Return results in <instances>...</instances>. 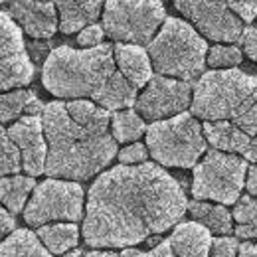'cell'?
<instances>
[{"mask_svg": "<svg viewBox=\"0 0 257 257\" xmlns=\"http://www.w3.org/2000/svg\"><path fill=\"white\" fill-rule=\"evenodd\" d=\"M186 208L182 186L159 164H119L89 188L83 239L89 247L137 245L178 224Z\"/></svg>", "mask_w": 257, "mask_h": 257, "instance_id": "cell-1", "label": "cell"}, {"mask_svg": "<svg viewBox=\"0 0 257 257\" xmlns=\"http://www.w3.org/2000/svg\"><path fill=\"white\" fill-rule=\"evenodd\" d=\"M40 117L48 143L44 172L50 178L87 180L115 159L111 113L93 101H52Z\"/></svg>", "mask_w": 257, "mask_h": 257, "instance_id": "cell-2", "label": "cell"}, {"mask_svg": "<svg viewBox=\"0 0 257 257\" xmlns=\"http://www.w3.org/2000/svg\"><path fill=\"white\" fill-rule=\"evenodd\" d=\"M44 87L62 99H87L107 111L128 109L137 101V89L121 75L113 46L75 50L60 46L52 50L42 69Z\"/></svg>", "mask_w": 257, "mask_h": 257, "instance_id": "cell-3", "label": "cell"}, {"mask_svg": "<svg viewBox=\"0 0 257 257\" xmlns=\"http://www.w3.org/2000/svg\"><path fill=\"white\" fill-rule=\"evenodd\" d=\"M192 115L204 121L233 123L249 137L257 135V77L241 69L202 73L192 93Z\"/></svg>", "mask_w": 257, "mask_h": 257, "instance_id": "cell-4", "label": "cell"}, {"mask_svg": "<svg viewBox=\"0 0 257 257\" xmlns=\"http://www.w3.org/2000/svg\"><path fill=\"white\" fill-rule=\"evenodd\" d=\"M208 44L192 24L180 18H166L159 34L149 44L153 69L182 81H190L204 71Z\"/></svg>", "mask_w": 257, "mask_h": 257, "instance_id": "cell-5", "label": "cell"}, {"mask_svg": "<svg viewBox=\"0 0 257 257\" xmlns=\"http://www.w3.org/2000/svg\"><path fill=\"white\" fill-rule=\"evenodd\" d=\"M147 149L162 166L192 168L206 153V137L196 117L184 111L149 125Z\"/></svg>", "mask_w": 257, "mask_h": 257, "instance_id": "cell-6", "label": "cell"}, {"mask_svg": "<svg viewBox=\"0 0 257 257\" xmlns=\"http://www.w3.org/2000/svg\"><path fill=\"white\" fill-rule=\"evenodd\" d=\"M164 20L161 0H107L103 8V30L119 44H151Z\"/></svg>", "mask_w": 257, "mask_h": 257, "instance_id": "cell-7", "label": "cell"}, {"mask_svg": "<svg viewBox=\"0 0 257 257\" xmlns=\"http://www.w3.org/2000/svg\"><path fill=\"white\" fill-rule=\"evenodd\" d=\"M247 162L222 151H208L202 162L194 166L192 196L196 200H216L235 204L245 186Z\"/></svg>", "mask_w": 257, "mask_h": 257, "instance_id": "cell-8", "label": "cell"}, {"mask_svg": "<svg viewBox=\"0 0 257 257\" xmlns=\"http://www.w3.org/2000/svg\"><path fill=\"white\" fill-rule=\"evenodd\" d=\"M83 216V188L77 182L50 178L34 188L24 208V220L30 225H46L50 222L75 224Z\"/></svg>", "mask_w": 257, "mask_h": 257, "instance_id": "cell-9", "label": "cell"}, {"mask_svg": "<svg viewBox=\"0 0 257 257\" xmlns=\"http://www.w3.org/2000/svg\"><path fill=\"white\" fill-rule=\"evenodd\" d=\"M176 10L190 20L196 30L214 42H235L243 24L227 6V0H172Z\"/></svg>", "mask_w": 257, "mask_h": 257, "instance_id": "cell-10", "label": "cell"}, {"mask_svg": "<svg viewBox=\"0 0 257 257\" xmlns=\"http://www.w3.org/2000/svg\"><path fill=\"white\" fill-rule=\"evenodd\" d=\"M192 103V85L182 79L155 75L147 89L137 97L135 107L141 117L151 121L170 119L184 113Z\"/></svg>", "mask_w": 257, "mask_h": 257, "instance_id": "cell-11", "label": "cell"}, {"mask_svg": "<svg viewBox=\"0 0 257 257\" xmlns=\"http://www.w3.org/2000/svg\"><path fill=\"white\" fill-rule=\"evenodd\" d=\"M34 79V64L28 56L22 30L0 12V91L24 87Z\"/></svg>", "mask_w": 257, "mask_h": 257, "instance_id": "cell-12", "label": "cell"}, {"mask_svg": "<svg viewBox=\"0 0 257 257\" xmlns=\"http://www.w3.org/2000/svg\"><path fill=\"white\" fill-rule=\"evenodd\" d=\"M12 143L20 151L22 168L28 176H38L46 170L48 143L44 137V125L40 115H24L8 128Z\"/></svg>", "mask_w": 257, "mask_h": 257, "instance_id": "cell-13", "label": "cell"}, {"mask_svg": "<svg viewBox=\"0 0 257 257\" xmlns=\"http://www.w3.org/2000/svg\"><path fill=\"white\" fill-rule=\"evenodd\" d=\"M10 18L30 38L48 40L60 28L58 8L52 0H12Z\"/></svg>", "mask_w": 257, "mask_h": 257, "instance_id": "cell-14", "label": "cell"}, {"mask_svg": "<svg viewBox=\"0 0 257 257\" xmlns=\"http://www.w3.org/2000/svg\"><path fill=\"white\" fill-rule=\"evenodd\" d=\"M113 56L117 69L135 89L147 85L153 79V64L145 48L135 44H117L113 48Z\"/></svg>", "mask_w": 257, "mask_h": 257, "instance_id": "cell-15", "label": "cell"}, {"mask_svg": "<svg viewBox=\"0 0 257 257\" xmlns=\"http://www.w3.org/2000/svg\"><path fill=\"white\" fill-rule=\"evenodd\" d=\"M212 231L198 222H182L174 227L168 243L178 257H210Z\"/></svg>", "mask_w": 257, "mask_h": 257, "instance_id": "cell-16", "label": "cell"}, {"mask_svg": "<svg viewBox=\"0 0 257 257\" xmlns=\"http://www.w3.org/2000/svg\"><path fill=\"white\" fill-rule=\"evenodd\" d=\"M103 0H56L60 12V30L64 34L81 32L101 14Z\"/></svg>", "mask_w": 257, "mask_h": 257, "instance_id": "cell-17", "label": "cell"}, {"mask_svg": "<svg viewBox=\"0 0 257 257\" xmlns=\"http://www.w3.org/2000/svg\"><path fill=\"white\" fill-rule=\"evenodd\" d=\"M204 137L206 141L216 149L227 155L235 153H245L249 147L251 137L241 131L237 125L227 123V121H204Z\"/></svg>", "mask_w": 257, "mask_h": 257, "instance_id": "cell-18", "label": "cell"}, {"mask_svg": "<svg viewBox=\"0 0 257 257\" xmlns=\"http://www.w3.org/2000/svg\"><path fill=\"white\" fill-rule=\"evenodd\" d=\"M44 105L30 89L0 93V123H10L22 115H42Z\"/></svg>", "mask_w": 257, "mask_h": 257, "instance_id": "cell-19", "label": "cell"}, {"mask_svg": "<svg viewBox=\"0 0 257 257\" xmlns=\"http://www.w3.org/2000/svg\"><path fill=\"white\" fill-rule=\"evenodd\" d=\"M40 241L44 243V247L50 251V253H67L69 249H73L79 241V229L75 224H46L38 227V233Z\"/></svg>", "mask_w": 257, "mask_h": 257, "instance_id": "cell-20", "label": "cell"}, {"mask_svg": "<svg viewBox=\"0 0 257 257\" xmlns=\"http://www.w3.org/2000/svg\"><path fill=\"white\" fill-rule=\"evenodd\" d=\"M190 216L194 218V222L202 224L204 227H208L214 233H229L233 229L231 224V214L225 210L220 204H208V202H200V200H192L188 202Z\"/></svg>", "mask_w": 257, "mask_h": 257, "instance_id": "cell-21", "label": "cell"}, {"mask_svg": "<svg viewBox=\"0 0 257 257\" xmlns=\"http://www.w3.org/2000/svg\"><path fill=\"white\" fill-rule=\"evenodd\" d=\"M0 257H52L44 247L40 237L28 229L12 231L4 241H0Z\"/></svg>", "mask_w": 257, "mask_h": 257, "instance_id": "cell-22", "label": "cell"}, {"mask_svg": "<svg viewBox=\"0 0 257 257\" xmlns=\"http://www.w3.org/2000/svg\"><path fill=\"white\" fill-rule=\"evenodd\" d=\"M36 182L32 176H4L0 178V204L12 212H22L30 192H34Z\"/></svg>", "mask_w": 257, "mask_h": 257, "instance_id": "cell-23", "label": "cell"}, {"mask_svg": "<svg viewBox=\"0 0 257 257\" xmlns=\"http://www.w3.org/2000/svg\"><path fill=\"white\" fill-rule=\"evenodd\" d=\"M147 133L143 117L133 109H121L111 115V135L117 143H135Z\"/></svg>", "mask_w": 257, "mask_h": 257, "instance_id": "cell-24", "label": "cell"}, {"mask_svg": "<svg viewBox=\"0 0 257 257\" xmlns=\"http://www.w3.org/2000/svg\"><path fill=\"white\" fill-rule=\"evenodd\" d=\"M231 216L237 222L235 235L239 239H257V200L253 196H239Z\"/></svg>", "mask_w": 257, "mask_h": 257, "instance_id": "cell-25", "label": "cell"}, {"mask_svg": "<svg viewBox=\"0 0 257 257\" xmlns=\"http://www.w3.org/2000/svg\"><path fill=\"white\" fill-rule=\"evenodd\" d=\"M22 168V159L18 147L12 143L8 131L0 125V178L16 174Z\"/></svg>", "mask_w": 257, "mask_h": 257, "instance_id": "cell-26", "label": "cell"}, {"mask_svg": "<svg viewBox=\"0 0 257 257\" xmlns=\"http://www.w3.org/2000/svg\"><path fill=\"white\" fill-rule=\"evenodd\" d=\"M243 54L237 46H224V44H216L214 48L208 50L206 56V64L214 69H233L241 64Z\"/></svg>", "mask_w": 257, "mask_h": 257, "instance_id": "cell-27", "label": "cell"}, {"mask_svg": "<svg viewBox=\"0 0 257 257\" xmlns=\"http://www.w3.org/2000/svg\"><path fill=\"white\" fill-rule=\"evenodd\" d=\"M147 157H149V149L143 143H133L119 153V162L127 166H135V164L147 162Z\"/></svg>", "mask_w": 257, "mask_h": 257, "instance_id": "cell-28", "label": "cell"}, {"mask_svg": "<svg viewBox=\"0 0 257 257\" xmlns=\"http://www.w3.org/2000/svg\"><path fill=\"white\" fill-rule=\"evenodd\" d=\"M239 243L235 237H218L212 241L210 257H237Z\"/></svg>", "mask_w": 257, "mask_h": 257, "instance_id": "cell-29", "label": "cell"}, {"mask_svg": "<svg viewBox=\"0 0 257 257\" xmlns=\"http://www.w3.org/2000/svg\"><path fill=\"white\" fill-rule=\"evenodd\" d=\"M227 6L243 22H253L257 18V0H227Z\"/></svg>", "mask_w": 257, "mask_h": 257, "instance_id": "cell-30", "label": "cell"}, {"mask_svg": "<svg viewBox=\"0 0 257 257\" xmlns=\"http://www.w3.org/2000/svg\"><path fill=\"white\" fill-rule=\"evenodd\" d=\"M103 36H105L103 26L91 24V26H87V28H83V30L79 32V36H77V44H79L81 48H97V46H101Z\"/></svg>", "mask_w": 257, "mask_h": 257, "instance_id": "cell-31", "label": "cell"}, {"mask_svg": "<svg viewBox=\"0 0 257 257\" xmlns=\"http://www.w3.org/2000/svg\"><path fill=\"white\" fill-rule=\"evenodd\" d=\"M241 44H243V52L253 60L257 62V22L255 24H251V26H247L243 34H241Z\"/></svg>", "mask_w": 257, "mask_h": 257, "instance_id": "cell-32", "label": "cell"}, {"mask_svg": "<svg viewBox=\"0 0 257 257\" xmlns=\"http://www.w3.org/2000/svg\"><path fill=\"white\" fill-rule=\"evenodd\" d=\"M16 227V220L10 212H6V208L0 204V239L6 237L8 233H12Z\"/></svg>", "mask_w": 257, "mask_h": 257, "instance_id": "cell-33", "label": "cell"}, {"mask_svg": "<svg viewBox=\"0 0 257 257\" xmlns=\"http://www.w3.org/2000/svg\"><path fill=\"white\" fill-rule=\"evenodd\" d=\"M245 188H247L249 196L257 198V164L247 168V174H245Z\"/></svg>", "mask_w": 257, "mask_h": 257, "instance_id": "cell-34", "label": "cell"}, {"mask_svg": "<svg viewBox=\"0 0 257 257\" xmlns=\"http://www.w3.org/2000/svg\"><path fill=\"white\" fill-rule=\"evenodd\" d=\"M149 257H178V255L172 251L168 239H164V241H161L157 247H153V249L149 251Z\"/></svg>", "mask_w": 257, "mask_h": 257, "instance_id": "cell-35", "label": "cell"}, {"mask_svg": "<svg viewBox=\"0 0 257 257\" xmlns=\"http://www.w3.org/2000/svg\"><path fill=\"white\" fill-rule=\"evenodd\" d=\"M237 257H257V243H245V245H239Z\"/></svg>", "mask_w": 257, "mask_h": 257, "instance_id": "cell-36", "label": "cell"}, {"mask_svg": "<svg viewBox=\"0 0 257 257\" xmlns=\"http://www.w3.org/2000/svg\"><path fill=\"white\" fill-rule=\"evenodd\" d=\"M243 157H245L247 161H251L257 164V135L249 141V147H247V151L243 153Z\"/></svg>", "mask_w": 257, "mask_h": 257, "instance_id": "cell-37", "label": "cell"}, {"mask_svg": "<svg viewBox=\"0 0 257 257\" xmlns=\"http://www.w3.org/2000/svg\"><path fill=\"white\" fill-rule=\"evenodd\" d=\"M119 257H149V253H145V251H141V249L127 247V249H123V251H121V255Z\"/></svg>", "mask_w": 257, "mask_h": 257, "instance_id": "cell-38", "label": "cell"}, {"mask_svg": "<svg viewBox=\"0 0 257 257\" xmlns=\"http://www.w3.org/2000/svg\"><path fill=\"white\" fill-rule=\"evenodd\" d=\"M83 257H119V255L113 253V251H89V253H85Z\"/></svg>", "mask_w": 257, "mask_h": 257, "instance_id": "cell-39", "label": "cell"}, {"mask_svg": "<svg viewBox=\"0 0 257 257\" xmlns=\"http://www.w3.org/2000/svg\"><path fill=\"white\" fill-rule=\"evenodd\" d=\"M64 257H83V251H81V249H77V247H73V249H69Z\"/></svg>", "mask_w": 257, "mask_h": 257, "instance_id": "cell-40", "label": "cell"}, {"mask_svg": "<svg viewBox=\"0 0 257 257\" xmlns=\"http://www.w3.org/2000/svg\"><path fill=\"white\" fill-rule=\"evenodd\" d=\"M4 2H8V0H0V4H4Z\"/></svg>", "mask_w": 257, "mask_h": 257, "instance_id": "cell-41", "label": "cell"}]
</instances>
